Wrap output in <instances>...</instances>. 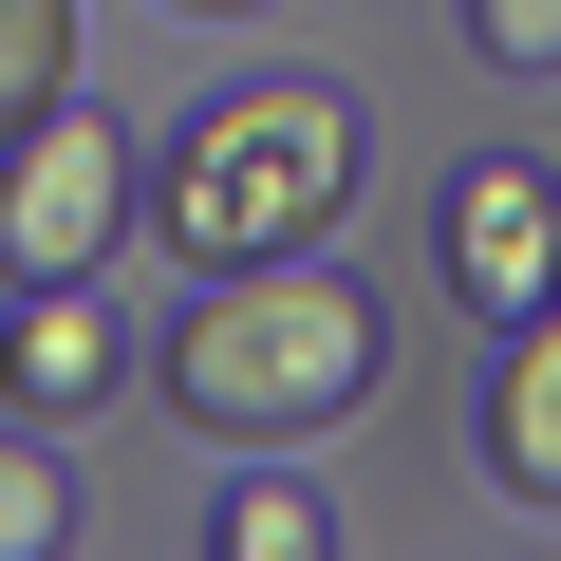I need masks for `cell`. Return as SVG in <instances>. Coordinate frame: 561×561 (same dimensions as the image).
I'll use <instances>...</instances> for the list:
<instances>
[{
	"label": "cell",
	"mask_w": 561,
	"mask_h": 561,
	"mask_svg": "<svg viewBox=\"0 0 561 561\" xmlns=\"http://www.w3.org/2000/svg\"><path fill=\"white\" fill-rule=\"evenodd\" d=\"M187 20H262V0H187Z\"/></svg>",
	"instance_id": "8fae6325"
},
{
	"label": "cell",
	"mask_w": 561,
	"mask_h": 561,
	"mask_svg": "<svg viewBox=\"0 0 561 561\" xmlns=\"http://www.w3.org/2000/svg\"><path fill=\"white\" fill-rule=\"evenodd\" d=\"M337 206H356V94H337V76H243V94H206V113L169 131V169H150V243H169L187 280L300 262V243H337Z\"/></svg>",
	"instance_id": "7a4b0ae2"
},
{
	"label": "cell",
	"mask_w": 561,
	"mask_h": 561,
	"mask_svg": "<svg viewBox=\"0 0 561 561\" xmlns=\"http://www.w3.org/2000/svg\"><path fill=\"white\" fill-rule=\"evenodd\" d=\"M150 356H131V319H113V280H20V319H0V412H38V431H76L94 393H131Z\"/></svg>",
	"instance_id": "5b68a950"
},
{
	"label": "cell",
	"mask_w": 561,
	"mask_h": 561,
	"mask_svg": "<svg viewBox=\"0 0 561 561\" xmlns=\"http://www.w3.org/2000/svg\"><path fill=\"white\" fill-rule=\"evenodd\" d=\"M486 486L505 505H561V300L505 319V356H486Z\"/></svg>",
	"instance_id": "8992f818"
},
{
	"label": "cell",
	"mask_w": 561,
	"mask_h": 561,
	"mask_svg": "<svg viewBox=\"0 0 561 561\" xmlns=\"http://www.w3.org/2000/svg\"><path fill=\"white\" fill-rule=\"evenodd\" d=\"M431 280L505 337V319H542L561 300V150H468L449 187H431Z\"/></svg>",
	"instance_id": "277c9868"
},
{
	"label": "cell",
	"mask_w": 561,
	"mask_h": 561,
	"mask_svg": "<svg viewBox=\"0 0 561 561\" xmlns=\"http://www.w3.org/2000/svg\"><path fill=\"white\" fill-rule=\"evenodd\" d=\"M38 94H76V0H0V131Z\"/></svg>",
	"instance_id": "9c48e42d"
},
{
	"label": "cell",
	"mask_w": 561,
	"mask_h": 561,
	"mask_svg": "<svg viewBox=\"0 0 561 561\" xmlns=\"http://www.w3.org/2000/svg\"><path fill=\"white\" fill-rule=\"evenodd\" d=\"M206 561H337V505H319V468H243V486L206 505Z\"/></svg>",
	"instance_id": "52a82bcc"
},
{
	"label": "cell",
	"mask_w": 561,
	"mask_h": 561,
	"mask_svg": "<svg viewBox=\"0 0 561 561\" xmlns=\"http://www.w3.org/2000/svg\"><path fill=\"white\" fill-rule=\"evenodd\" d=\"M468 38H486L505 76H561V0H468Z\"/></svg>",
	"instance_id": "30bf717a"
},
{
	"label": "cell",
	"mask_w": 561,
	"mask_h": 561,
	"mask_svg": "<svg viewBox=\"0 0 561 561\" xmlns=\"http://www.w3.org/2000/svg\"><path fill=\"white\" fill-rule=\"evenodd\" d=\"M131 206H150V169H131V131L94 113V76L0 131V280H113Z\"/></svg>",
	"instance_id": "3957f363"
},
{
	"label": "cell",
	"mask_w": 561,
	"mask_h": 561,
	"mask_svg": "<svg viewBox=\"0 0 561 561\" xmlns=\"http://www.w3.org/2000/svg\"><path fill=\"white\" fill-rule=\"evenodd\" d=\"M76 542V468H57V431L20 412V431H0V561H57Z\"/></svg>",
	"instance_id": "ba28073f"
},
{
	"label": "cell",
	"mask_w": 561,
	"mask_h": 561,
	"mask_svg": "<svg viewBox=\"0 0 561 561\" xmlns=\"http://www.w3.org/2000/svg\"><path fill=\"white\" fill-rule=\"evenodd\" d=\"M375 356H393L375 280H356L337 243H300V262H225L206 300L150 337V393H169L206 449H300V431L375 412Z\"/></svg>",
	"instance_id": "6da1fadb"
}]
</instances>
